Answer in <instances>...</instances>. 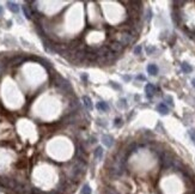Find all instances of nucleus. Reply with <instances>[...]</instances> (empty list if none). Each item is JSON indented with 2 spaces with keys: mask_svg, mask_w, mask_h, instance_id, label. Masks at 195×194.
<instances>
[{
  "mask_svg": "<svg viewBox=\"0 0 195 194\" xmlns=\"http://www.w3.org/2000/svg\"><path fill=\"white\" fill-rule=\"evenodd\" d=\"M52 80H53V83H54V84L58 86V88L61 89L64 92H66V93H72V92H73L71 84L67 82L66 79H64L61 76L56 75V72H54V76L52 77Z\"/></svg>",
  "mask_w": 195,
  "mask_h": 194,
  "instance_id": "obj_1",
  "label": "nucleus"
},
{
  "mask_svg": "<svg viewBox=\"0 0 195 194\" xmlns=\"http://www.w3.org/2000/svg\"><path fill=\"white\" fill-rule=\"evenodd\" d=\"M135 38H137V35H134L133 32H131V30H127V31H125V32H122V34L119 35V38L116 40V41L120 42L125 47V46H128V44L133 43L134 41H135Z\"/></svg>",
  "mask_w": 195,
  "mask_h": 194,
  "instance_id": "obj_2",
  "label": "nucleus"
},
{
  "mask_svg": "<svg viewBox=\"0 0 195 194\" xmlns=\"http://www.w3.org/2000/svg\"><path fill=\"white\" fill-rule=\"evenodd\" d=\"M160 162H162V166H163L164 169L171 168V166H172V163H174L172 156L170 155L169 152L163 151L162 153H160Z\"/></svg>",
  "mask_w": 195,
  "mask_h": 194,
  "instance_id": "obj_3",
  "label": "nucleus"
},
{
  "mask_svg": "<svg viewBox=\"0 0 195 194\" xmlns=\"http://www.w3.org/2000/svg\"><path fill=\"white\" fill-rule=\"evenodd\" d=\"M109 49H110V52L116 54V53H121L123 50V46L121 44L120 42H117V41H113L110 43V46H109Z\"/></svg>",
  "mask_w": 195,
  "mask_h": 194,
  "instance_id": "obj_4",
  "label": "nucleus"
},
{
  "mask_svg": "<svg viewBox=\"0 0 195 194\" xmlns=\"http://www.w3.org/2000/svg\"><path fill=\"white\" fill-rule=\"evenodd\" d=\"M154 91H156V88H154L153 84H151V83L146 84V86H145V92H146L147 98H152L153 95H154Z\"/></svg>",
  "mask_w": 195,
  "mask_h": 194,
  "instance_id": "obj_5",
  "label": "nucleus"
},
{
  "mask_svg": "<svg viewBox=\"0 0 195 194\" xmlns=\"http://www.w3.org/2000/svg\"><path fill=\"white\" fill-rule=\"evenodd\" d=\"M102 143L107 146V148H111L113 144H114V138L109 134H104V136H102Z\"/></svg>",
  "mask_w": 195,
  "mask_h": 194,
  "instance_id": "obj_6",
  "label": "nucleus"
},
{
  "mask_svg": "<svg viewBox=\"0 0 195 194\" xmlns=\"http://www.w3.org/2000/svg\"><path fill=\"white\" fill-rule=\"evenodd\" d=\"M109 52H110L109 47H107V46L101 47V48H98V50L96 52L97 58H98V56H107V55H108V53H109Z\"/></svg>",
  "mask_w": 195,
  "mask_h": 194,
  "instance_id": "obj_7",
  "label": "nucleus"
},
{
  "mask_svg": "<svg viewBox=\"0 0 195 194\" xmlns=\"http://www.w3.org/2000/svg\"><path fill=\"white\" fill-rule=\"evenodd\" d=\"M24 58L23 56H21V55H18V56H15V58H12L11 60H10V64L12 65V66H18V65H21V64H23L24 62Z\"/></svg>",
  "mask_w": 195,
  "mask_h": 194,
  "instance_id": "obj_8",
  "label": "nucleus"
},
{
  "mask_svg": "<svg viewBox=\"0 0 195 194\" xmlns=\"http://www.w3.org/2000/svg\"><path fill=\"white\" fill-rule=\"evenodd\" d=\"M86 62H92V61H97V54L95 52H86Z\"/></svg>",
  "mask_w": 195,
  "mask_h": 194,
  "instance_id": "obj_9",
  "label": "nucleus"
},
{
  "mask_svg": "<svg viewBox=\"0 0 195 194\" xmlns=\"http://www.w3.org/2000/svg\"><path fill=\"white\" fill-rule=\"evenodd\" d=\"M157 110H158L159 114H162V115H166L168 113H169V108H168V107H166L164 103L158 104V105H157Z\"/></svg>",
  "mask_w": 195,
  "mask_h": 194,
  "instance_id": "obj_10",
  "label": "nucleus"
},
{
  "mask_svg": "<svg viewBox=\"0 0 195 194\" xmlns=\"http://www.w3.org/2000/svg\"><path fill=\"white\" fill-rule=\"evenodd\" d=\"M147 72H149L151 76H156L158 73V66L154 65V64H150L147 66Z\"/></svg>",
  "mask_w": 195,
  "mask_h": 194,
  "instance_id": "obj_11",
  "label": "nucleus"
},
{
  "mask_svg": "<svg viewBox=\"0 0 195 194\" xmlns=\"http://www.w3.org/2000/svg\"><path fill=\"white\" fill-rule=\"evenodd\" d=\"M7 7L10 11H12L13 13H18L19 12V6L16 3H12V1H7Z\"/></svg>",
  "mask_w": 195,
  "mask_h": 194,
  "instance_id": "obj_12",
  "label": "nucleus"
},
{
  "mask_svg": "<svg viewBox=\"0 0 195 194\" xmlns=\"http://www.w3.org/2000/svg\"><path fill=\"white\" fill-rule=\"evenodd\" d=\"M96 108H97L99 111H107V110L109 109V107H108V104H107V102L101 101V102H98V103L96 104Z\"/></svg>",
  "mask_w": 195,
  "mask_h": 194,
  "instance_id": "obj_13",
  "label": "nucleus"
},
{
  "mask_svg": "<svg viewBox=\"0 0 195 194\" xmlns=\"http://www.w3.org/2000/svg\"><path fill=\"white\" fill-rule=\"evenodd\" d=\"M83 104H84L89 110L92 109V102H91V98H90L89 96H83Z\"/></svg>",
  "mask_w": 195,
  "mask_h": 194,
  "instance_id": "obj_14",
  "label": "nucleus"
},
{
  "mask_svg": "<svg viewBox=\"0 0 195 194\" xmlns=\"http://www.w3.org/2000/svg\"><path fill=\"white\" fill-rule=\"evenodd\" d=\"M93 156H95L96 159H102V156H103V149L102 146H98V148H96V150L93 151Z\"/></svg>",
  "mask_w": 195,
  "mask_h": 194,
  "instance_id": "obj_15",
  "label": "nucleus"
},
{
  "mask_svg": "<svg viewBox=\"0 0 195 194\" xmlns=\"http://www.w3.org/2000/svg\"><path fill=\"white\" fill-rule=\"evenodd\" d=\"M181 68H182V71L184 73H190L193 71V67L188 62H182V64H181Z\"/></svg>",
  "mask_w": 195,
  "mask_h": 194,
  "instance_id": "obj_16",
  "label": "nucleus"
},
{
  "mask_svg": "<svg viewBox=\"0 0 195 194\" xmlns=\"http://www.w3.org/2000/svg\"><path fill=\"white\" fill-rule=\"evenodd\" d=\"M22 9H23V12H24V16L28 18V19H31V18H32V13H31V10L29 9V6L24 5Z\"/></svg>",
  "mask_w": 195,
  "mask_h": 194,
  "instance_id": "obj_17",
  "label": "nucleus"
},
{
  "mask_svg": "<svg viewBox=\"0 0 195 194\" xmlns=\"http://www.w3.org/2000/svg\"><path fill=\"white\" fill-rule=\"evenodd\" d=\"M105 58H107V61L110 62V61H114V60L116 59V54H115V53H113V52H109L108 55H107Z\"/></svg>",
  "mask_w": 195,
  "mask_h": 194,
  "instance_id": "obj_18",
  "label": "nucleus"
},
{
  "mask_svg": "<svg viewBox=\"0 0 195 194\" xmlns=\"http://www.w3.org/2000/svg\"><path fill=\"white\" fill-rule=\"evenodd\" d=\"M137 151V144H131L128 148H127V155H129V153H132V152H135Z\"/></svg>",
  "mask_w": 195,
  "mask_h": 194,
  "instance_id": "obj_19",
  "label": "nucleus"
},
{
  "mask_svg": "<svg viewBox=\"0 0 195 194\" xmlns=\"http://www.w3.org/2000/svg\"><path fill=\"white\" fill-rule=\"evenodd\" d=\"M82 194H91V188L89 185H84L82 188Z\"/></svg>",
  "mask_w": 195,
  "mask_h": 194,
  "instance_id": "obj_20",
  "label": "nucleus"
},
{
  "mask_svg": "<svg viewBox=\"0 0 195 194\" xmlns=\"http://www.w3.org/2000/svg\"><path fill=\"white\" fill-rule=\"evenodd\" d=\"M188 133H189V137H190V139L193 140V143L195 144V130L192 128V130L188 131Z\"/></svg>",
  "mask_w": 195,
  "mask_h": 194,
  "instance_id": "obj_21",
  "label": "nucleus"
},
{
  "mask_svg": "<svg viewBox=\"0 0 195 194\" xmlns=\"http://www.w3.org/2000/svg\"><path fill=\"white\" fill-rule=\"evenodd\" d=\"M97 62L101 64V65H103V64H107L108 61H107V58H105V56H98V58H97Z\"/></svg>",
  "mask_w": 195,
  "mask_h": 194,
  "instance_id": "obj_22",
  "label": "nucleus"
},
{
  "mask_svg": "<svg viewBox=\"0 0 195 194\" xmlns=\"http://www.w3.org/2000/svg\"><path fill=\"white\" fill-rule=\"evenodd\" d=\"M114 125H115L116 127H120V126H122V120H121L120 117L115 119V121H114Z\"/></svg>",
  "mask_w": 195,
  "mask_h": 194,
  "instance_id": "obj_23",
  "label": "nucleus"
},
{
  "mask_svg": "<svg viewBox=\"0 0 195 194\" xmlns=\"http://www.w3.org/2000/svg\"><path fill=\"white\" fill-rule=\"evenodd\" d=\"M141 49H143V48H141V46H137V47H135V48H134V54H137V55H139V54H140V53H141Z\"/></svg>",
  "mask_w": 195,
  "mask_h": 194,
  "instance_id": "obj_24",
  "label": "nucleus"
},
{
  "mask_svg": "<svg viewBox=\"0 0 195 194\" xmlns=\"http://www.w3.org/2000/svg\"><path fill=\"white\" fill-rule=\"evenodd\" d=\"M146 50H147V53H149V54H152V53L156 50V48H154V47H147Z\"/></svg>",
  "mask_w": 195,
  "mask_h": 194,
  "instance_id": "obj_25",
  "label": "nucleus"
},
{
  "mask_svg": "<svg viewBox=\"0 0 195 194\" xmlns=\"http://www.w3.org/2000/svg\"><path fill=\"white\" fill-rule=\"evenodd\" d=\"M151 17H152V11H151V10H147V17H146V19H147V21H150Z\"/></svg>",
  "mask_w": 195,
  "mask_h": 194,
  "instance_id": "obj_26",
  "label": "nucleus"
},
{
  "mask_svg": "<svg viewBox=\"0 0 195 194\" xmlns=\"http://www.w3.org/2000/svg\"><path fill=\"white\" fill-rule=\"evenodd\" d=\"M165 99H166V102H168V103H169L170 105H174V103H172V98H171L170 96H168V97H166Z\"/></svg>",
  "mask_w": 195,
  "mask_h": 194,
  "instance_id": "obj_27",
  "label": "nucleus"
},
{
  "mask_svg": "<svg viewBox=\"0 0 195 194\" xmlns=\"http://www.w3.org/2000/svg\"><path fill=\"white\" fill-rule=\"evenodd\" d=\"M120 102H121V103L119 104L120 107H123V108H125V107L127 105V104H126V99H121V101H120Z\"/></svg>",
  "mask_w": 195,
  "mask_h": 194,
  "instance_id": "obj_28",
  "label": "nucleus"
},
{
  "mask_svg": "<svg viewBox=\"0 0 195 194\" xmlns=\"http://www.w3.org/2000/svg\"><path fill=\"white\" fill-rule=\"evenodd\" d=\"M137 79H139V80H145V77H144V76H138Z\"/></svg>",
  "mask_w": 195,
  "mask_h": 194,
  "instance_id": "obj_29",
  "label": "nucleus"
},
{
  "mask_svg": "<svg viewBox=\"0 0 195 194\" xmlns=\"http://www.w3.org/2000/svg\"><path fill=\"white\" fill-rule=\"evenodd\" d=\"M82 79L86 82V80H87V76H86V75H82Z\"/></svg>",
  "mask_w": 195,
  "mask_h": 194,
  "instance_id": "obj_30",
  "label": "nucleus"
},
{
  "mask_svg": "<svg viewBox=\"0 0 195 194\" xmlns=\"http://www.w3.org/2000/svg\"><path fill=\"white\" fill-rule=\"evenodd\" d=\"M31 194H41V193H40V192H38L37 189H34V191L31 192Z\"/></svg>",
  "mask_w": 195,
  "mask_h": 194,
  "instance_id": "obj_31",
  "label": "nucleus"
},
{
  "mask_svg": "<svg viewBox=\"0 0 195 194\" xmlns=\"http://www.w3.org/2000/svg\"><path fill=\"white\" fill-rule=\"evenodd\" d=\"M123 79H125V80H129L131 77H129V76H123Z\"/></svg>",
  "mask_w": 195,
  "mask_h": 194,
  "instance_id": "obj_32",
  "label": "nucleus"
},
{
  "mask_svg": "<svg viewBox=\"0 0 195 194\" xmlns=\"http://www.w3.org/2000/svg\"><path fill=\"white\" fill-rule=\"evenodd\" d=\"M91 143H96V138H95V137L91 138Z\"/></svg>",
  "mask_w": 195,
  "mask_h": 194,
  "instance_id": "obj_33",
  "label": "nucleus"
},
{
  "mask_svg": "<svg viewBox=\"0 0 195 194\" xmlns=\"http://www.w3.org/2000/svg\"><path fill=\"white\" fill-rule=\"evenodd\" d=\"M192 84H193V86L195 88V79H193V80H192Z\"/></svg>",
  "mask_w": 195,
  "mask_h": 194,
  "instance_id": "obj_34",
  "label": "nucleus"
},
{
  "mask_svg": "<svg viewBox=\"0 0 195 194\" xmlns=\"http://www.w3.org/2000/svg\"><path fill=\"white\" fill-rule=\"evenodd\" d=\"M1 15H3V7L0 6V16H1Z\"/></svg>",
  "mask_w": 195,
  "mask_h": 194,
  "instance_id": "obj_35",
  "label": "nucleus"
}]
</instances>
